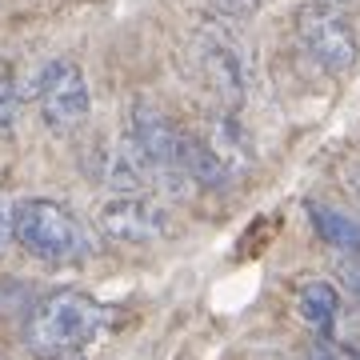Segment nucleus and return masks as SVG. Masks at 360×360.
<instances>
[{"label":"nucleus","instance_id":"obj_17","mask_svg":"<svg viewBox=\"0 0 360 360\" xmlns=\"http://www.w3.org/2000/svg\"><path fill=\"white\" fill-rule=\"evenodd\" d=\"M348 288L360 296V264H352V269H348Z\"/></svg>","mask_w":360,"mask_h":360},{"label":"nucleus","instance_id":"obj_6","mask_svg":"<svg viewBox=\"0 0 360 360\" xmlns=\"http://www.w3.org/2000/svg\"><path fill=\"white\" fill-rule=\"evenodd\" d=\"M37 108L52 136H72L92 112V92L77 60H49L37 77Z\"/></svg>","mask_w":360,"mask_h":360},{"label":"nucleus","instance_id":"obj_7","mask_svg":"<svg viewBox=\"0 0 360 360\" xmlns=\"http://www.w3.org/2000/svg\"><path fill=\"white\" fill-rule=\"evenodd\" d=\"M96 229L116 245H156L172 232V217L153 196H112L96 212Z\"/></svg>","mask_w":360,"mask_h":360},{"label":"nucleus","instance_id":"obj_1","mask_svg":"<svg viewBox=\"0 0 360 360\" xmlns=\"http://www.w3.org/2000/svg\"><path fill=\"white\" fill-rule=\"evenodd\" d=\"M101 324H104V309L89 292H72V288L49 292L28 312L25 345L40 360L72 356V352H80V348H89L96 340Z\"/></svg>","mask_w":360,"mask_h":360},{"label":"nucleus","instance_id":"obj_11","mask_svg":"<svg viewBox=\"0 0 360 360\" xmlns=\"http://www.w3.org/2000/svg\"><path fill=\"white\" fill-rule=\"evenodd\" d=\"M304 208H309L312 229H316V236H321L324 245L340 248L348 257H360V220H352L348 212L324 205V200H309Z\"/></svg>","mask_w":360,"mask_h":360},{"label":"nucleus","instance_id":"obj_3","mask_svg":"<svg viewBox=\"0 0 360 360\" xmlns=\"http://www.w3.org/2000/svg\"><path fill=\"white\" fill-rule=\"evenodd\" d=\"M16 245L44 264H77L92 257V232L65 205L28 196L16 200Z\"/></svg>","mask_w":360,"mask_h":360},{"label":"nucleus","instance_id":"obj_2","mask_svg":"<svg viewBox=\"0 0 360 360\" xmlns=\"http://www.w3.org/2000/svg\"><path fill=\"white\" fill-rule=\"evenodd\" d=\"M193 65L229 108H240L257 80V60L229 20H200L193 32Z\"/></svg>","mask_w":360,"mask_h":360},{"label":"nucleus","instance_id":"obj_9","mask_svg":"<svg viewBox=\"0 0 360 360\" xmlns=\"http://www.w3.org/2000/svg\"><path fill=\"white\" fill-rule=\"evenodd\" d=\"M200 141L220 156V165L229 168L232 176H245L248 168L257 165V144H252L248 129L232 112H212V116H208Z\"/></svg>","mask_w":360,"mask_h":360},{"label":"nucleus","instance_id":"obj_15","mask_svg":"<svg viewBox=\"0 0 360 360\" xmlns=\"http://www.w3.org/2000/svg\"><path fill=\"white\" fill-rule=\"evenodd\" d=\"M16 240V205L0 193V257L8 252V245Z\"/></svg>","mask_w":360,"mask_h":360},{"label":"nucleus","instance_id":"obj_8","mask_svg":"<svg viewBox=\"0 0 360 360\" xmlns=\"http://www.w3.org/2000/svg\"><path fill=\"white\" fill-rule=\"evenodd\" d=\"M84 176L104 184L116 196H144L153 188V168L144 165L141 148L132 144V136L120 141H96L92 153L84 156Z\"/></svg>","mask_w":360,"mask_h":360},{"label":"nucleus","instance_id":"obj_5","mask_svg":"<svg viewBox=\"0 0 360 360\" xmlns=\"http://www.w3.org/2000/svg\"><path fill=\"white\" fill-rule=\"evenodd\" d=\"M296 40L328 77H348L360 65V37L352 20L333 4L309 0L296 8Z\"/></svg>","mask_w":360,"mask_h":360},{"label":"nucleus","instance_id":"obj_13","mask_svg":"<svg viewBox=\"0 0 360 360\" xmlns=\"http://www.w3.org/2000/svg\"><path fill=\"white\" fill-rule=\"evenodd\" d=\"M20 120V89L8 72H0V136H8Z\"/></svg>","mask_w":360,"mask_h":360},{"label":"nucleus","instance_id":"obj_14","mask_svg":"<svg viewBox=\"0 0 360 360\" xmlns=\"http://www.w3.org/2000/svg\"><path fill=\"white\" fill-rule=\"evenodd\" d=\"M208 8L224 20H248L260 13V0H208Z\"/></svg>","mask_w":360,"mask_h":360},{"label":"nucleus","instance_id":"obj_4","mask_svg":"<svg viewBox=\"0 0 360 360\" xmlns=\"http://www.w3.org/2000/svg\"><path fill=\"white\" fill-rule=\"evenodd\" d=\"M129 136L141 148L144 165L153 168V180L165 193H184L188 180V132L153 101H132L129 108Z\"/></svg>","mask_w":360,"mask_h":360},{"label":"nucleus","instance_id":"obj_12","mask_svg":"<svg viewBox=\"0 0 360 360\" xmlns=\"http://www.w3.org/2000/svg\"><path fill=\"white\" fill-rule=\"evenodd\" d=\"M188 180L200 184V188H208V193H229L236 176L220 165V156L200 136H188Z\"/></svg>","mask_w":360,"mask_h":360},{"label":"nucleus","instance_id":"obj_18","mask_svg":"<svg viewBox=\"0 0 360 360\" xmlns=\"http://www.w3.org/2000/svg\"><path fill=\"white\" fill-rule=\"evenodd\" d=\"M321 4H333V8H340V13H345V8H352V4H360V0H321Z\"/></svg>","mask_w":360,"mask_h":360},{"label":"nucleus","instance_id":"obj_16","mask_svg":"<svg viewBox=\"0 0 360 360\" xmlns=\"http://www.w3.org/2000/svg\"><path fill=\"white\" fill-rule=\"evenodd\" d=\"M348 188H352V193L360 196V165H352V168H348Z\"/></svg>","mask_w":360,"mask_h":360},{"label":"nucleus","instance_id":"obj_10","mask_svg":"<svg viewBox=\"0 0 360 360\" xmlns=\"http://www.w3.org/2000/svg\"><path fill=\"white\" fill-rule=\"evenodd\" d=\"M296 312L321 340H336L333 328H336V316H340V288L333 281H321V276L304 281L296 288Z\"/></svg>","mask_w":360,"mask_h":360}]
</instances>
